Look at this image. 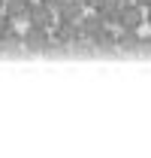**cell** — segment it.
Instances as JSON below:
<instances>
[{"instance_id":"obj_6","label":"cell","mask_w":151,"mask_h":158,"mask_svg":"<svg viewBox=\"0 0 151 158\" xmlns=\"http://www.w3.org/2000/svg\"><path fill=\"white\" fill-rule=\"evenodd\" d=\"M55 12H57V21H82V15H85L88 9H85L82 0H64Z\"/></svg>"},{"instance_id":"obj_15","label":"cell","mask_w":151,"mask_h":158,"mask_svg":"<svg viewBox=\"0 0 151 158\" xmlns=\"http://www.w3.org/2000/svg\"><path fill=\"white\" fill-rule=\"evenodd\" d=\"M3 9H6V0H0V12H3Z\"/></svg>"},{"instance_id":"obj_10","label":"cell","mask_w":151,"mask_h":158,"mask_svg":"<svg viewBox=\"0 0 151 158\" xmlns=\"http://www.w3.org/2000/svg\"><path fill=\"white\" fill-rule=\"evenodd\" d=\"M42 3H45V6H52V9H57V6H60L64 0H42Z\"/></svg>"},{"instance_id":"obj_8","label":"cell","mask_w":151,"mask_h":158,"mask_svg":"<svg viewBox=\"0 0 151 158\" xmlns=\"http://www.w3.org/2000/svg\"><path fill=\"white\" fill-rule=\"evenodd\" d=\"M118 49L139 52V49H142V37H139V31H121V34H118Z\"/></svg>"},{"instance_id":"obj_12","label":"cell","mask_w":151,"mask_h":158,"mask_svg":"<svg viewBox=\"0 0 151 158\" xmlns=\"http://www.w3.org/2000/svg\"><path fill=\"white\" fill-rule=\"evenodd\" d=\"M142 49H148V52H151V37H142Z\"/></svg>"},{"instance_id":"obj_5","label":"cell","mask_w":151,"mask_h":158,"mask_svg":"<svg viewBox=\"0 0 151 158\" xmlns=\"http://www.w3.org/2000/svg\"><path fill=\"white\" fill-rule=\"evenodd\" d=\"M124 3H127V0H100V3L94 6V12L106 21V24H118V19H121V6H124Z\"/></svg>"},{"instance_id":"obj_7","label":"cell","mask_w":151,"mask_h":158,"mask_svg":"<svg viewBox=\"0 0 151 158\" xmlns=\"http://www.w3.org/2000/svg\"><path fill=\"white\" fill-rule=\"evenodd\" d=\"M30 3L33 0H6V15L9 19H15V21H27V12H30Z\"/></svg>"},{"instance_id":"obj_13","label":"cell","mask_w":151,"mask_h":158,"mask_svg":"<svg viewBox=\"0 0 151 158\" xmlns=\"http://www.w3.org/2000/svg\"><path fill=\"white\" fill-rule=\"evenodd\" d=\"M145 24H151V6H145Z\"/></svg>"},{"instance_id":"obj_1","label":"cell","mask_w":151,"mask_h":158,"mask_svg":"<svg viewBox=\"0 0 151 158\" xmlns=\"http://www.w3.org/2000/svg\"><path fill=\"white\" fill-rule=\"evenodd\" d=\"M52 27H39V24H27V31L21 34V49L27 52H45L52 46Z\"/></svg>"},{"instance_id":"obj_4","label":"cell","mask_w":151,"mask_h":158,"mask_svg":"<svg viewBox=\"0 0 151 158\" xmlns=\"http://www.w3.org/2000/svg\"><path fill=\"white\" fill-rule=\"evenodd\" d=\"M27 24H39V27H55L57 24V12L52 6H45L42 0L30 3V12H27Z\"/></svg>"},{"instance_id":"obj_11","label":"cell","mask_w":151,"mask_h":158,"mask_svg":"<svg viewBox=\"0 0 151 158\" xmlns=\"http://www.w3.org/2000/svg\"><path fill=\"white\" fill-rule=\"evenodd\" d=\"M82 3H85V9H94V6L100 3V0H82Z\"/></svg>"},{"instance_id":"obj_2","label":"cell","mask_w":151,"mask_h":158,"mask_svg":"<svg viewBox=\"0 0 151 158\" xmlns=\"http://www.w3.org/2000/svg\"><path fill=\"white\" fill-rule=\"evenodd\" d=\"M79 27H82V46H97L100 34H103L106 27H112V24H106L97 12H91V15L85 12V15H82V21H79Z\"/></svg>"},{"instance_id":"obj_3","label":"cell","mask_w":151,"mask_h":158,"mask_svg":"<svg viewBox=\"0 0 151 158\" xmlns=\"http://www.w3.org/2000/svg\"><path fill=\"white\" fill-rule=\"evenodd\" d=\"M142 24H145V6H139V3L127 0V3L121 6V19H118V27H121V31H139Z\"/></svg>"},{"instance_id":"obj_9","label":"cell","mask_w":151,"mask_h":158,"mask_svg":"<svg viewBox=\"0 0 151 158\" xmlns=\"http://www.w3.org/2000/svg\"><path fill=\"white\" fill-rule=\"evenodd\" d=\"M97 49H118V34L106 27V31L100 34V40H97Z\"/></svg>"},{"instance_id":"obj_14","label":"cell","mask_w":151,"mask_h":158,"mask_svg":"<svg viewBox=\"0 0 151 158\" xmlns=\"http://www.w3.org/2000/svg\"><path fill=\"white\" fill-rule=\"evenodd\" d=\"M133 3H139V6H151V0H133Z\"/></svg>"}]
</instances>
